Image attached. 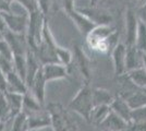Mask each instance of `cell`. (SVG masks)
Returning <instances> with one entry per match:
<instances>
[{
  "label": "cell",
  "mask_w": 146,
  "mask_h": 131,
  "mask_svg": "<svg viewBox=\"0 0 146 131\" xmlns=\"http://www.w3.org/2000/svg\"><path fill=\"white\" fill-rule=\"evenodd\" d=\"M0 55L2 57H5L7 60L13 63V58H14V53H13L11 46L9 45V43L6 39H1L0 41Z\"/></svg>",
  "instance_id": "obj_31"
},
{
  "label": "cell",
  "mask_w": 146,
  "mask_h": 131,
  "mask_svg": "<svg viewBox=\"0 0 146 131\" xmlns=\"http://www.w3.org/2000/svg\"><path fill=\"white\" fill-rule=\"evenodd\" d=\"M144 51L140 50L135 45L127 46V72L143 67Z\"/></svg>",
  "instance_id": "obj_17"
},
{
  "label": "cell",
  "mask_w": 146,
  "mask_h": 131,
  "mask_svg": "<svg viewBox=\"0 0 146 131\" xmlns=\"http://www.w3.org/2000/svg\"><path fill=\"white\" fill-rule=\"evenodd\" d=\"M135 46L140 50L146 53V23L141 21V20L139 22V29H137V34H136Z\"/></svg>",
  "instance_id": "obj_27"
},
{
  "label": "cell",
  "mask_w": 146,
  "mask_h": 131,
  "mask_svg": "<svg viewBox=\"0 0 146 131\" xmlns=\"http://www.w3.org/2000/svg\"><path fill=\"white\" fill-rule=\"evenodd\" d=\"M143 67L146 69V53H144V56H143Z\"/></svg>",
  "instance_id": "obj_41"
},
{
  "label": "cell",
  "mask_w": 146,
  "mask_h": 131,
  "mask_svg": "<svg viewBox=\"0 0 146 131\" xmlns=\"http://www.w3.org/2000/svg\"><path fill=\"white\" fill-rule=\"evenodd\" d=\"M127 74L137 87L146 88V69L144 67L128 71Z\"/></svg>",
  "instance_id": "obj_23"
},
{
  "label": "cell",
  "mask_w": 146,
  "mask_h": 131,
  "mask_svg": "<svg viewBox=\"0 0 146 131\" xmlns=\"http://www.w3.org/2000/svg\"><path fill=\"white\" fill-rule=\"evenodd\" d=\"M131 124H146V105L132 108Z\"/></svg>",
  "instance_id": "obj_29"
},
{
  "label": "cell",
  "mask_w": 146,
  "mask_h": 131,
  "mask_svg": "<svg viewBox=\"0 0 146 131\" xmlns=\"http://www.w3.org/2000/svg\"><path fill=\"white\" fill-rule=\"evenodd\" d=\"M110 108L116 112L117 115H119L121 118H123L127 122H129L131 125V112H132V108L129 105V103L124 100L122 96L118 95L116 96L111 105Z\"/></svg>",
  "instance_id": "obj_18"
},
{
  "label": "cell",
  "mask_w": 146,
  "mask_h": 131,
  "mask_svg": "<svg viewBox=\"0 0 146 131\" xmlns=\"http://www.w3.org/2000/svg\"><path fill=\"white\" fill-rule=\"evenodd\" d=\"M110 110H111V108H110V106H108V105L95 106L94 109H93V112H92L90 122L98 127V126L103 122L104 119L107 117V115L109 114Z\"/></svg>",
  "instance_id": "obj_24"
},
{
  "label": "cell",
  "mask_w": 146,
  "mask_h": 131,
  "mask_svg": "<svg viewBox=\"0 0 146 131\" xmlns=\"http://www.w3.org/2000/svg\"><path fill=\"white\" fill-rule=\"evenodd\" d=\"M79 70L81 75L85 80V83H90L92 78V63L88 56L81 49V47L75 46L73 51V63Z\"/></svg>",
  "instance_id": "obj_6"
},
{
  "label": "cell",
  "mask_w": 146,
  "mask_h": 131,
  "mask_svg": "<svg viewBox=\"0 0 146 131\" xmlns=\"http://www.w3.org/2000/svg\"><path fill=\"white\" fill-rule=\"evenodd\" d=\"M58 2H59L60 7L66 12L70 11V10H73L75 8V5H74L75 0H58Z\"/></svg>",
  "instance_id": "obj_34"
},
{
  "label": "cell",
  "mask_w": 146,
  "mask_h": 131,
  "mask_svg": "<svg viewBox=\"0 0 146 131\" xmlns=\"http://www.w3.org/2000/svg\"><path fill=\"white\" fill-rule=\"evenodd\" d=\"M6 30H7L6 23H5V20H3L2 15H1V12H0V31L5 32Z\"/></svg>",
  "instance_id": "obj_39"
},
{
  "label": "cell",
  "mask_w": 146,
  "mask_h": 131,
  "mask_svg": "<svg viewBox=\"0 0 146 131\" xmlns=\"http://www.w3.org/2000/svg\"><path fill=\"white\" fill-rule=\"evenodd\" d=\"M27 117H29V126L31 130L36 131L38 129L51 127V118L47 108H44L39 112L27 115Z\"/></svg>",
  "instance_id": "obj_12"
},
{
  "label": "cell",
  "mask_w": 146,
  "mask_h": 131,
  "mask_svg": "<svg viewBox=\"0 0 146 131\" xmlns=\"http://www.w3.org/2000/svg\"><path fill=\"white\" fill-rule=\"evenodd\" d=\"M113 32L115 30L109 25H97L86 36L87 45L92 49L100 53H107L110 49L108 38Z\"/></svg>",
  "instance_id": "obj_4"
},
{
  "label": "cell",
  "mask_w": 146,
  "mask_h": 131,
  "mask_svg": "<svg viewBox=\"0 0 146 131\" xmlns=\"http://www.w3.org/2000/svg\"><path fill=\"white\" fill-rule=\"evenodd\" d=\"M43 73L47 83L56 80L67 79L69 74V67L60 63H51L43 65Z\"/></svg>",
  "instance_id": "obj_9"
},
{
  "label": "cell",
  "mask_w": 146,
  "mask_h": 131,
  "mask_svg": "<svg viewBox=\"0 0 146 131\" xmlns=\"http://www.w3.org/2000/svg\"><path fill=\"white\" fill-rule=\"evenodd\" d=\"M30 131H34V130H30Z\"/></svg>",
  "instance_id": "obj_45"
},
{
  "label": "cell",
  "mask_w": 146,
  "mask_h": 131,
  "mask_svg": "<svg viewBox=\"0 0 146 131\" xmlns=\"http://www.w3.org/2000/svg\"><path fill=\"white\" fill-rule=\"evenodd\" d=\"M69 15V18L74 22V24L76 25V27L79 29V31L81 32V34L87 36L88 33L97 25L95 24L91 19H88L85 14H83L82 12H80L76 8H74L73 10H70L66 12Z\"/></svg>",
  "instance_id": "obj_11"
},
{
  "label": "cell",
  "mask_w": 146,
  "mask_h": 131,
  "mask_svg": "<svg viewBox=\"0 0 146 131\" xmlns=\"http://www.w3.org/2000/svg\"><path fill=\"white\" fill-rule=\"evenodd\" d=\"M90 1H91V5H92V6H95V5L97 3L99 0H90Z\"/></svg>",
  "instance_id": "obj_42"
},
{
  "label": "cell",
  "mask_w": 146,
  "mask_h": 131,
  "mask_svg": "<svg viewBox=\"0 0 146 131\" xmlns=\"http://www.w3.org/2000/svg\"><path fill=\"white\" fill-rule=\"evenodd\" d=\"M15 2H18L19 5H21L23 7L25 12H27L29 14L40 11L37 0H17Z\"/></svg>",
  "instance_id": "obj_30"
},
{
  "label": "cell",
  "mask_w": 146,
  "mask_h": 131,
  "mask_svg": "<svg viewBox=\"0 0 146 131\" xmlns=\"http://www.w3.org/2000/svg\"><path fill=\"white\" fill-rule=\"evenodd\" d=\"M50 114L54 131H78V126L69 116L68 110L59 103H49L46 107Z\"/></svg>",
  "instance_id": "obj_3"
},
{
  "label": "cell",
  "mask_w": 146,
  "mask_h": 131,
  "mask_svg": "<svg viewBox=\"0 0 146 131\" xmlns=\"http://www.w3.org/2000/svg\"><path fill=\"white\" fill-rule=\"evenodd\" d=\"M57 55H58V59H59V63L70 67L73 63V53L71 50L67 49V48H63L61 46H58L57 48Z\"/></svg>",
  "instance_id": "obj_28"
},
{
  "label": "cell",
  "mask_w": 146,
  "mask_h": 131,
  "mask_svg": "<svg viewBox=\"0 0 146 131\" xmlns=\"http://www.w3.org/2000/svg\"><path fill=\"white\" fill-rule=\"evenodd\" d=\"M29 117L24 112H19L11 119V126L9 131H30Z\"/></svg>",
  "instance_id": "obj_22"
},
{
  "label": "cell",
  "mask_w": 146,
  "mask_h": 131,
  "mask_svg": "<svg viewBox=\"0 0 146 131\" xmlns=\"http://www.w3.org/2000/svg\"><path fill=\"white\" fill-rule=\"evenodd\" d=\"M7 92V75L5 71L0 68V93Z\"/></svg>",
  "instance_id": "obj_35"
},
{
  "label": "cell",
  "mask_w": 146,
  "mask_h": 131,
  "mask_svg": "<svg viewBox=\"0 0 146 131\" xmlns=\"http://www.w3.org/2000/svg\"><path fill=\"white\" fill-rule=\"evenodd\" d=\"M137 17H139V19H140L141 21H143V22L146 23V2H145V5L140 9V11L137 13Z\"/></svg>",
  "instance_id": "obj_38"
},
{
  "label": "cell",
  "mask_w": 146,
  "mask_h": 131,
  "mask_svg": "<svg viewBox=\"0 0 146 131\" xmlns=\"http://www.w3.org/2000/svg\"><path fill=\"white\" fill-rule=\"evenodd\" d=\"M80 12L85 14L88 19H91L96 25H109L111 21L110 14L105 12L103 10L96 9L94 7L91 8H83V9H78Z\"/></svg>",
  "instance_id": "obj_16"
},
{
  "label": "cell",
  "mask_w": 146,
  "mask_h": 131,
  "mask_svg": "<svg viewBox=\"0 0 146 131\" xmlns=\"http://www.w3.org/2000/svg\"><path fill=\"white\" fill-rule=\"evenodd\" d=\"M93 102V87L90 86V83H85L79 90L76 95L69 103L68 109L71 112H76L81 117L90 122L92 112L94 109Z\"/></svg>",
  "instance_id": "obj_2"
},
{
  "label": "cell",
  "mask_w": 146,
  "mask_h": 131,
  "mask_svg": "<svg viewBox=\"0 0 146 131\" xmlns=\"http://www.w3.org/2000/svg\"><path fill=\"white\" fill-rule=\"evenodd\" d=\"M139 22H140V19L137 14H135L132 10H128L127 17H125V32H127V44L125 45L127 46L135 45Z\"/></svg>",
  "instance_id": "obj_13"
},
{
  "label": "cell",
  "mask_w": 146,
  "mask_h": 131,
  "mask_svg": "<svg viewBox=\"0 0 146 131\" xmlns=\"http://www.w3.org/2000/svg\"><path fill=\"white\" fill-rule=\"evenodd\" d=\"M1 15L5 20L7 30L13 32V33H20V34H26L29 22H30V15L29 13H14L11 11L8 12H1Z\"/></svg>",
  "instance_id": "obj_5"
},
{
  "label": "cell",
  "mask_w": 146,
  "mask_h": 131,
  "mask_svg": "<svg viewBox=\"0 0 146 131\" xmlns=\"http://www.w3.org/2000/svg\"><path fill=\"white\" fill-rule=\"evenodd\" d=\"M112 63L113 71L116 76H120L127 73V45L118 44L112 50Z\"/></svg>",
  "instance_id": "obj_8"
},
{
  "label": "cell",
  "mask_w": 146,
  "mask_h": 131,
  "mask_svg": "<svg viewBox=\"0 0 146 131\" xmlns=\"http://www.w3.org/2000/svg\"><path fill=\"white\" fill-rule=\"evenodd\" d=\"M113 96L111 95L109 91L100 88V87H93V102H94V106H100V105H108L110 106Z\"/></svg>",
  "instance_id": "obj_20"
},
{
  "label": "cell",
  "mask_w": 146,
  "mask_h": 131,
  "mask_svg": "<svg viewBox=\"0 0 146 131\" xmlns=\"http://www.w3.org/2000/svg\"><path fill=\"white\" fill-rule=\"evenodd\" d=\"M13 68H14V71L25 80L26 79V70H27L26 55H17L15 54L14 58H13Z\"/></svg>",
  "instance_id": "obj_26"
},
{
  "label": "cell",
  "mask_w": 146,
  "mask_h": 131,
  "mask_svg": "<svg viewBox=\"0 0 146 131\" xmlns=\"http://www.w3.org/2000/svg\"><path fill=\"white\" fill-rule=\"evenodd\" d=\"M37 1H38V6H39V9H40L42 13L47 18L49 12H50V8L52 6V1L54 0H37Z\"/></svg>",
  "instance_id": "obj_32"
},
{
  "label": "cell",
  "mask_w": 146,
  "mask_h": 131,
  "mask_svg": "<svg viewBox=\"0 0 146 131\" xmlns=\"http://www.w3.org/2000/svg\"><path fill=\"white\" fill-rule=\"evenodd\" d=\"M7 75V92H14V93L26 94L29 92V87L23 78L14 71H10L6 73Z\"/></svg>",
  "instance_id": "obj_14"
},
{
  "label": "cell",
  "mask_w": 146,
  "mask_h": 131,
  "mask_svg": "<svg viewBox=\"0 0 146 131\" xmlns=\"http://www.w3.org/2000/svg\"><path fill=\"white\" fill-rule=\"evenodd\" d=\"M44 105L37 100L36 97L31 93L30 91L26 94H24V98H23V107H22V112H24L26 115H31L39 110L44 109Z\"/></svg>",
  "instance_id": "obj_19"
},
{
  "label": "cell",
  "mask_w": 146,
  "mask_h": 131,
  "mask_svg": "<svg viewBox=\"0 0 146 131\" xmlns=\"http://www.w3.org/2000/svg\"><path fill=\"white\" fill-rule=\"evenodd\" d=\"M11 11V3L7 0H0V12H8Z\"/></svg>",
  "instance_id": "obj_37"
},
{
  "label": "cell",
  "mask_w": 146,
  "mask_h": 131,
  "mask_svg": "<svg viewBox=\"0 0 146 131\" xmlns=\"http://www.w3.org/2000/svg\"><path fill=\"white\" fill-rule=\"evenodd\" d=\"M58 46L59 45L56 43L55 38L52 36V33L50 31V27H49L48 20L46 18L45 22H44L42 38H40V42L38 44L36 50H35V54L42 65L59 63L58 55H57Z\"/></svg>",
  "instance_id": "obj_1"
},
{
  "label": "cell",
  "mask_w": 146,
  "mask_h": 131,
  "mask_svg": "<svg viewBox=\"0 0 146 131\" xmlns=\"http://www.w3.org/2000/svg\"><path fill=\"white\" fill-rule=\"evenodd\" d=\"M13 118V114L11 107L9 105V102L7 100L6 95L0 93V121H10Z\"/></svg>",
  "instance_id": "obj_25"
},
{
  "label": "cell",
  "mask_w": 146,
  "mask_h": 131,
  "mask_svg": "<svg viewBox=\"0 0 146 131\" xmlns=\"http://www.w3.org/2000/svg\"><path fill=\"white\" fill-rule=\"evenodd\" d=\"M0 68L5 71V73H8V72L14 70V68H13V63L7 60L6 58L2 57L1 55H0Z\"/></svg>",
  "instance_id": "obj_33"
},
{
  "label": "cell",
  "mask_w": 146,
  "mask_h": 131,
  "mask_svg": "<svg viewBox=\"0 0 146 131\" xmlns=\"http://www.w3.org/2000/svg\"><path fill=\"white\" fill-rule=\"evenodd\" d=\"M98 131H105V130H103V129H100V130H98Z\"/></svg>",
  "instance_id": "obj_44"
},
{
  "label": "cell",
  "mask_w": 146,
  "mask_h": 131,
  "mask_svg": "<svg viewBox=\"0 0 146 131\" xmlns=\"http://www.w3.org/2000/svg\"><path fill=\"white\" fill-rule=\"evenodd\" d=\"M3 94L6 95L7 100L9 102V105L11 107L13 117H14L15 115H18L19 112H22L24 94L14 93V92H6V93H3Z\"/></svg>",
  "instance_id": "obj_21"
},
{
  "label": "cell",
  "mask_w": 146,
  "mask_h": 131,
  "mask_svg": "<svg viewBox=\"0 0 146 131\" xmlns=\"http://www.w3.org/2000/svg\"><path fill=\"white\" fill-rule=\"evenodd\" d=\"M5 39L11 46L14 55H26L30 49V46L27 43L26 34H20V33H13V32L6 30L3 32Z\"/></svg>",
  "instance_id": "obj_7"
},
{
  "label": "cell",
  "mask_w": 146,
  "mask_h": 131,
  "mask_svg": "<svg viewBox=\"0 0 146 131\" xmlns=\"http://www.w3.org/2000/svg\"><path fill=\"white\" fill-rule=\"evenodd\" d=\"M3 38H5V34H3V32L2 31H0V41L3 39Z\"/></svg>",
  "instance_id": "obj_43"
},
{
  "label": "cell",
  "mask_w": 146,
  "mask_h": 131,
  "mask_svg": "<svg viewBox=\"0 0 146 131\" xmlns=\"http://www.w3.org/2000/svg\"><path fill=\"white\" fill-rule=\"evenodd\" d=\"M98 127L105 131H125L130 127V124L111 109Z\"/></svg>",
  "instance_id": "obj_10"
},
{
  "label": "cell",
  "mask_w": 146,
  "mask_h": 131,
  "mask_svg": "<svg viewBox=\"0 0 146 131\" xmlns=\"http://www.w3.org/2000/svg\"><path fill=\"white\" fill-rule=\"evenodd\" d=\"M8 122H9V121H7V122L0 121V131H6V127H7V125H8Z\"/></svg>",
  "instance_id": "obj_40"
},
{
  "label": "cell",
  "mask_w": 146,
  "mask_h": 131,
  "mask_svg": "<svg viewBox=\"0 0 146 131\" xmlns=\"http://www.w3.org/2000/svg\"><path fill=\"white\" fill-rule=\"evenodd\" d=\"M125 131H146V124H131Z\"/></svg>",
  "instance_id": "obj_36"
},
{
  "label": "cell",
  "mask_w": 146,
  "mask_h": 131,
  "mask_svg": "<svg viewBox=\"0 0 146 131\" xmlns=\"http://www.w3.org/2000/svg\"><path fill=\"white\" fill-rule=\"evenodd\" d=\"M46 83H47V81H46V79L44 76L43 68H40L36 73V75H35L33 83H32L30 90H29L43 105L45 103V87H46Z\"/></svg>",
  "instance_id": "obj_15"
}]
</instances>
